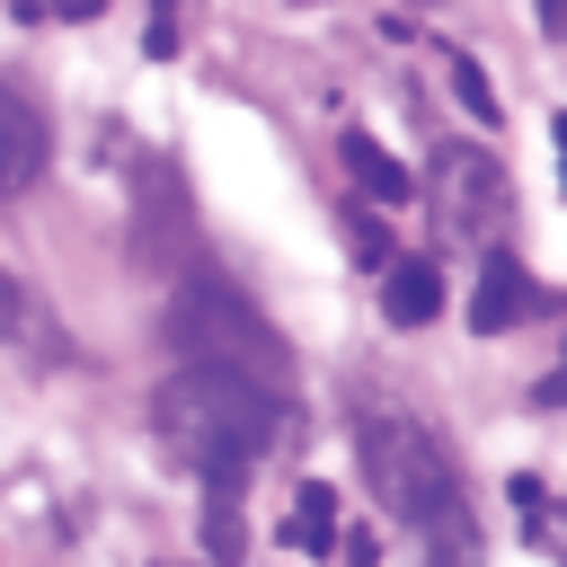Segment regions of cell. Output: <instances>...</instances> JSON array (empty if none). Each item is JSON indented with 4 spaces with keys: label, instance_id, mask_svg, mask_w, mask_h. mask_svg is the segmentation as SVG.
I'll use <instances>...</instances> for the list:
<instances>
[{
    "label": "cell",
    "instance_id": "obj_10",
    "mask_svg": "<svg viewBox=\"0 0 567 567\" xmlns=\"http://www.w3.org/2000/svg\"><path fill=\"white\" fill-rule=\"evenodd\" d=\"M381 213H390V204H346V248H354V266H381V275H390L399 257H390V221H381Z\"/></svg>",
    "mask_w": 567,
    "mask_h": 567
},
{
    "label": "cell",
    "instance_id": "obj_12",
    "mask_svg": "<svg viewBox=\"0 0 567 567\" xmlns=\"http://www.w3.org/2000/svg\"><path fill=\"white\" fill-rule=\"evenodd\" d=\"M443 71H452V97H461V106H470V115H478V124H496V89H487V80H478V62H470V53H452V44H443Z\"/></svg>",
    "mask_w": 567,
    "mask_h": 567
},
{
    "label": "cell",
    "instance_id": "obj_9",
    "mask_svg": "<svg viewBox=\"0 0 567 567\" xmlns=\"http://www.w3.org/2000/svg\"><path fill=\"white\" fill-rule=\"evenodd\" d=\"M284 540H292V549H310V558H319V549H337V487H319V478H310V487L292 496Z\"/></svg>",
    "mask_w": 567,
    "mask_h": 567
},
{
    "label": "cell",
    "instance_id": "obj_8",
    "mask_svg": "<svg viewBox=\"0 0 567 567\" xmlns=\"http://www.w3.org/2000/svg\"><path fill=\"white\" fill-rule=\"evenodd\" d=\"M337 159H346V177H354L372 204H408V195H416V177H408L372 133H346V142H337Z\"/></svg>",
    "mask_w": 567,
    "mask_h": 567
},
{
    "label": "cell",
    "instance_id": "obj_17",
    "mask_svg": "<svg viewBox=\"0 0 567 567\" xmlns=\"http://www.w3.org/2000/svg\"><path fill=\"white\" fill-rule=\"evenodd\" d=\"M549 151H558V186H567V115H549Z\"/></svg>",
    "mask_w": 567,
    "mask_h": 567
},
{
    "label": "cell",
    "instance_id": "obj_13",
    "mask_svg": "<svg viewBox=\"0 0 567 567\" xmlns=\"http://www.w3.org/2000/svg\"><path fill=\"white\" fill-rule=\"evenodd\" d=\"M514 505H523V523H532V532H540V540H549V549L567 558V505H549V496H540L532 478H514Z\"/></svg>",
    "mask_w": 567,
    "mask_h": 567
},
{
    "label": "cell",
    "instance_id": "obj_1",
    "mask_svg": "<svg viewBox=\"0 0 567 567\" xmlns=\"http://www.w3.org/2000/svg\"><path fill=\"white\" fill-rule=\"evenodd\" d=\"M151 434L204 487H239L292 434V390H275V381H257L239 363H177L151 390Z\"/></svg>",
    "mask_w": 567,
    "mask_h": 567
},
{
    "label": "cell",
    "instance_id": "obj_7",
    "mask_svg": "<svg viewBox=\"0 0 567 567\" xmlns=\"http://www.w3.org/2000/svg\"><path fill=\"white\" fill-rule=\"evenodd\" d=\"M381 319L390 328H434L443 319V266L434 257H399L381 275Z\"/></svg>",
    "mask_w": 567,
    "mask_h": 567
},
{
    "label": "cell",
    "instance_id": "obj_18",
    "mask_svg": "<svg viewBox=\"0 0 567 567\" xmlns=\"http://www.w3.org/2000/svg\"><path fill=\"white\" fill-rule=\"evenodd\" d=\"M53 9H62V18H97L106 0H53Z\"/></svg>",
    "mask_w": 567,
    "mask_h": 567
},
{
    "label": "cell",
    "instance_id": "obj_11",
    "mask_svg": "<svg viewBox=\"0 0 567 567\" xmlns=\"http://www.w3.org/2000/svg\"><path fill=\"white\" fill-rule=\"evenodd\" d=\"M213 505H204V549H213V567H239V487H204Z\"/></svg>",
    "mask_w": 567,
    "mask_h": 567
},
{
    "label": "cell",
    "instance_id": "obj_16",
    "mask_svg": "<svg viewBox=\"0 0 567 567\" xmlns=\"http://www.w3.org/2000/svg\"><path fill=\"white\" fill-rule=\"evenodd\" d=\"M372 558H381V540H372V532H354V540H346V567H372Z\"/></svg>",
    "mask_w": 567,
    "mask_h": 567
},
{
    "label": "cell",
    "instance_id": "obj_19",
    "mask_svg": "<svg viewBox=\"0 0 567 567\" xmlns=\"http://www.w3.org/2000/svg\"><path fill=\"white\" fill-rule=\"evenodd\" d=\"M540 27H567V0H540Z\"/></svg>",
    "mask_w": 567,
    "mask_h": 567
},
{
    "label": "cell",
    "instance_id": "obj_5",
    "mask_svg": "<svg viewBox=\"0 0 567 567\" xmlns=\"http://www.w3.org/2000/svg\"><path fill=\"white\" fill-rule=\"evenodd\" d=\"M532 310H549V284H540L523 257L487 248V257H478V284H470V328H478V337H505V328H523Z\"/></svg>",
    "mask_w": 567,
    "mask_h": 567
},
{
    "label": "cell",
    "instance_id": "obj_3",
    "mask_svg": "<svg viewBox=\"0 0 567 567\" xmlns=\"http://www.w3.org/2000/svg\"><path fill=\"white\" fill-rule=\"evenodd\" d=\"M159 337H168L177 363H239V372L292 390V346H284V337L266 328V310H257L230 275H213V266H186V275H177Z\"/></svg>",
    "mask_w": 567,
    "mask_h": 567
},
{
    "label": "cell",
    "instance_id": "obj_2",
    "mask_svg": "<svg viewBox=\"0 0 567 567\" xmlns=\"http://www.w3.org/2000/svg\"><path fill=\"white\" fill-rule=\"evenodd\" d=\"M354 452H363L372 496H381V505L425 540V558H434V567H470V558H478L470 487H461L452 452H443L425 425H408V416H390V408H363V416H354Z\"/></svg>",
    "mask_w": 567,
    "mask_h": 567
},
{
    "label": "cell",
    "instance_id": "obj_4",
    "mask_svg": "<svg viewBox=\"0 0 567 567\" xmlns=\"http://www.w3.org/2000/svg\"><path fill=\"white\" fill-rule=\"evenodd\" d=\"M434 195H443V221L470 230V239L487 221H505V168L487 151H470V142H443L434 151Z\"/></svg>",
    "mask_w": 567,
    "mask_h": 567
},
{
    "label": "cell",
    "instance_id": "obj_6",
    "mask_svg": "<svg viewBox=\"0 0 567 567\" xmlns=\"http://www.w3.org/2000/svg\"><path fill=\"white\" fill-rule=\"evenodd\" d=\"M0 115H9V168H0V195H27L35 177H44V151H53V133H44V115H35V97L9 80L0 89Z\"/></svg>",
    "mask_w": 567,
    "mask_h": 567
},
{
    "label": "cell",
    "instance_id": "obj_15",
    "mask_svg": "<svg viewBox=\"0 0 567 567\" xmlns=\"http://www.w3.org/2000/svg\"><path fill=\"white\" fill-rule=\"evenodd\" d=\"M540 408H567V346H558V372H540V390H532Z\"/></svg>",
    "mask_w": 567,
    "mask_h": 567
},
{
    "label": "cell",
    "instance_id": "obj_14",
    "mask_svg": "<svg viewBox=\"0 0 567 567\" xmlns=\"http://www.w3.org/2000/svg\"><path fill=\"white\" fill-rule=\"evenodd\" d=\"M151 53H177V0H151Z\"/></svg>",
    "mask_w": 567,
    "mask_h": 567
}]
</instances>
